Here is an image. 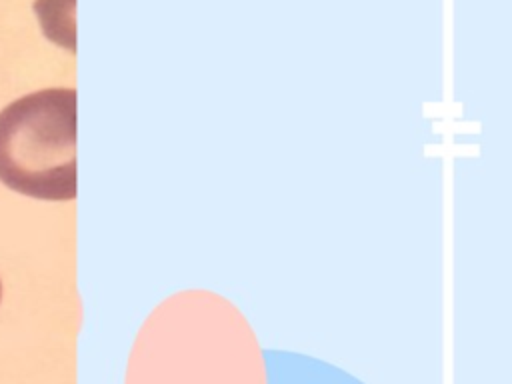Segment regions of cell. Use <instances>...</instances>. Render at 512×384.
I'll list each match as a JSON object with an SVG mask.
<instances>
[{
    "mask_svg": "<svg viewBox=\"0 0 512 384\" xmlns=\"http://www.w3.org/2000/svg\"><path fill=\"white\" fill-rule=\"evenodd\" d=\"M44 34L74 52V0H36Z\"/></svg>",
    "mask_w": 512,
    "mask_h": 384,
    "instance_id": "2",
    "label": "cell"
},
{
    "mask_svg": "<svg viewBox=\"0 0 512 384\" xmlns=\"http://www.w3.org/2000/svg\"><path fill=\"white\" fill-rule=\"evenodd\" d=\"M76 90L44 88L0 112V182L50 202L74 200Z\"/></svg>",
    "mask_w": 512,
    "mask_h": 384,
    "instance_id": "1",
    "label": "cell"
},
{
    "mask_svg": "<svg viewBox=\"0 0 512 384\" xmlns=\"http://www.w3.org/2000/svg\"><path fill=\"white\" fill-rule=\"evenodd\" d=\"M0 298H2V282H0Z\"/></svg>",
    "mask_w": 512,
    "mask_h": 384,
    "instance_id": "3",
    "label": "cell"
}]
</instances>
